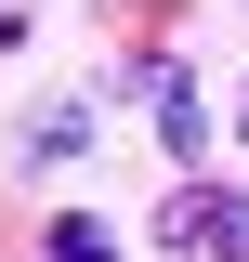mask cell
I'll return each instance as SVG.
<instances>
[{
	"label": "cell",
	"mask_w": 249,
	"mask_h": 262,
	"mask_svg": "<svg viewBox=\"0 0 249 262\" xmlns=\"http://www.w3.org/2000/svg\"><path fill=\"white\" fill-rule=\"evenodd\" d=\"M157 249L249 262V184H171V210H157Z\"/></svg>",
	"instance_id": "obj_1"
},
{
	"label": "cell",
	"mask_w": 249,
	"mask_h": 262,
	"mask_svg": "<svg viewBox=\"0 0 249 262\" xmlns=\"http://www.w3.org/2000/svg\"><path fill=\"white\" fill-rule=\"evenodd\" d=\"M131 92H144L157 144H171V170H197V158H210V105H197V79H184L171 53H157V66H131Z\"/></svg>",
	"instance_id": "obj_2"
},
{
	"label": "cell",
	"mask_w": 249,
	"mask_h": 262,
	"mask_svg": "<svg viewBox=\"0 0 249 262\" xmlns=\"http://www.w3.org/2000/svg\"><path fill=\"white\" fill-rule=\"evenodd\" d=\"M79 144H92V105H39L27 118V170H66Z\"/></svg>",
	"instance_id": "obj_3"
},
{
	"label": "cell",
	"mask_w": 249,
	"mask_h": 262,
	"mask_svg": "<svg viewBox=\"0 0 249 262\" xmlns=\"http://www.w3.org/2000/svg\"><path fill=\"white\" fill-rule=\"evenodd\" d=\"M39 262H118V236H105L92 210H53V223H39Z\"/></svg>",
	"instance_id": "obj_4"
},
{
	"label": "cell",
	"mask_w": 249,
	"mask_h": 262,
	"mask_svg": "<svg viewBox=\"0 0 249 262\" xmlns=\"http://www.w3.org/2000/svg\"><path fill=\"white\" fill-rule=\"evenodd\" d=\"M236 144H249V92H236Z\"/></svg>",
	"instance_id": "obj_5"
}]
</instances>
